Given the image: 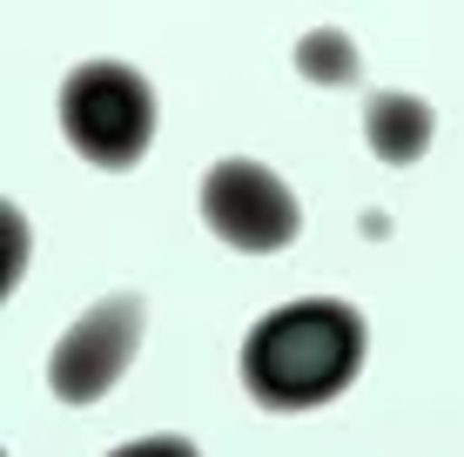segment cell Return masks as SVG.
<instances>
[{"label":"cell","mask_w":464,"mask_h":457,"mask_svg":"<svg viewBox=\"0 0 464 457\" xmlns=\"http://www.w3.org/2000/svg\"><path fill=\"white\" fill-rule=\"evenodd\" d=\"M363 364V317L337 296L269 309L243 337V384L263 411H316Z\"/></svg>","instance_id":"obj_1"},{"label":"cell","mask_w":464,"mask_h":457,"mask_svg":"<svg viewBox=\"0 0 464 457\" xmlns=\"http://www.w3.org/2000/svg\"><path fill=\"white\" fill-rule=\"evenodd\" d=\"M61 129L94 168H135L155 141V88L128 61H88L61 88Z\"/></svg>","instance_id":"obj_2"},{"label":"cell","mask_w":464,"mask_h":457,"mask_svg":"<svg viewBox=\"0 0 464 457\" xmlns=\"http://www.w3.org/2000/svg\"><path fill=\"white\" fill-rule=\"evenodd\" d=\"M202 223L229 249H243V256H276V249L296 243L303 209H296V195H290L283 176H269L263 162L229 155V162H216L209 176H202Z\"/></svg>","instance_id":"obj_3"},{"label":"cell","mask_w":464,"mask_h":457,"mask_svg":"<svg viewBox=\"0 0 464 457\" xmlns=\"http://www.w3.org/2000/svg\"><path fill=\"white\" fill-rule=\"evenodd\" d=\"M135 343H141V296H102L94 309L68 323V337L54 343L47 357V390L61 404H94L121 384V370L135 364Z\"/></svg>","instance_id":"obj_4"},{"label":"cell","mask_w":464,"mask_h":457,"mask_svg":"<svg viewBox=\"0 0 464 457\" xmlns=\"http://www.w3.org/2000/svg\"><path fill=\"white\" fill-rule=\"evenodd\" d=\"M430 108L418 101V94H377L371 108H363V135H371V148L383 155L391 168L418 162V155L430 148Z\"/></svg>","instance_id":"obj_5"},{"label":"cell","mask_w":464,"mask_h":457,"mask_svg":"<svg viewBox=\"0 0 464 457\" xmlns=\"http://www.w3.org/2000/svg\"><path fill=\"white\" fill-rule=\"evenodd\" d=\"M296 68L310 74V81H324V88H350V81H357V47L324 27V34H303Z\"/></svg>","instance_id":"obj_6"},{"label":"cell","mask_w":464,"mask_h":457,"mask_svg":"<svg viewBox=\"0 0 464 457\" xmlns=\"http://www.w3.org/2000/svg\"><path fill=\"white\" fill-rule=\"evenodd\" d=\"M108 457H202L188 437H135V444H115Z\"/></svg>","instance_id":"obj_7"}]
</instances>
